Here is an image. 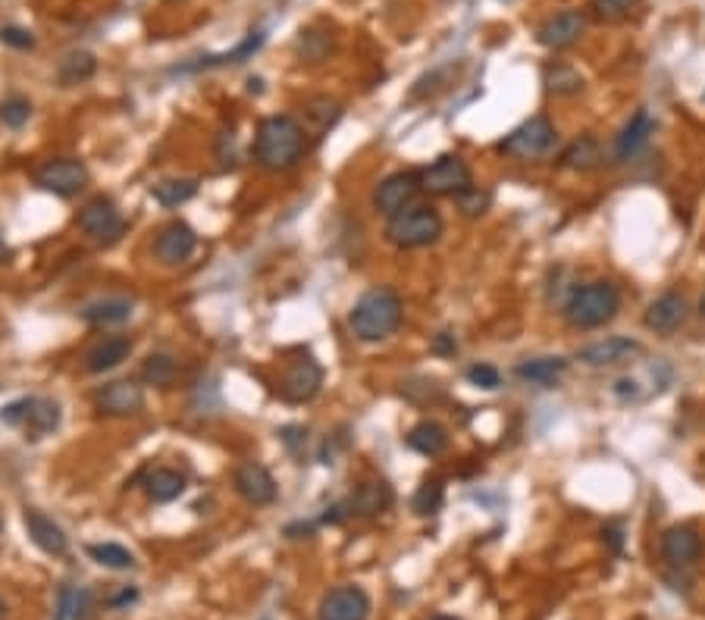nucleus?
Here are the masks:
<instances>
[{
    "label": "nucleus",
    "mask_w": 705,
    "mask_h": 620,
    "mask_svg": "<svg viewBox=\"0 0 705 620\" xmlns=\"http://www.w3.org/2000/svg\"><path fill=\"white\" fill-rule=\"evenodd\" d=\"M405 317V304L398 298V292L386 289V285H376V289L364 292L355 307L348 314V326L355 332L358 342H383L392 332L402 326Z\"/></svg>",
    "instance_id": "obj_2"
},
{
    "label": "nucleus",
    "mask_w": 705,
    "mask_h": 620,
    "mask_svg": "<svg viewBox=\"0 0 705 620\" xmlns=\"http://www.w3.org/2000/svg\"><path fill=\"white\" fill-rule=\"evenodd\" d=\"M88 182V166L76 157H54L35 170V185L57 198H76L79 192H85Z\"/></svg>",
    "instance_id": "obj_7"
},
{
    "label": "nucleus",
    "mask_w": 705,
    "mask_h": 620,
    "mask_svg": "<svg viewBox=\"0 0 705 620\" xmlns=\"http://www.w3.org/2000/svg\"><path fill=\"white\" fill-rule=\"evenodd\" d=\"M599 163H602V148H599V141L590 138V135L571 141V145L564 148V154H561V166H568V170H574V173H590V170H596Z\"/></svg>",
    "instance_id": "obj_30"
},
{
    "label": "nucleus",
    "mask_w": 705,
    "mask_h": 620,
    "mask_svg": "<svg viewBox=\"0 0 705 620\" xmlns=\"http://www.w3.org/2000/svg\"><path fill=\"white\" fill-rule=\"evenodd\" d=\"M552 145H555V126L546 116H530L527 123H521L502 141L499 151L508 157H517V160H536V157L549 154Z\"/></svg>",
    "instance_id": "obj_8"
},
{
    "label": "nucleus",
    "mask_w": 705,
    "mask_h": 620,
    "mask_svg": "<svg viewBox=\"0 0 705 620\" xmlns=\"http://www.w3.org/2000/svg\"><path fill=\"white\" fill-rule=\"evenodd\" d=\"M655 132V119L646 113V110H637L630 119H627V126L621 129L618 141H615V154L618 160H630V157H637L646 145H649V138Z\"/></svg>",
    "instance_id": "obj_22"
},
{
    "label": "nucleus",
    "mask_w": 705,
    "mask_h": 620,
    "mask_svg": "<svg viewBox=\"0 0 705 620\" xmlns=\"http://www.w3.org/2000/svg\"><path fill=\"white\" fill-rule=\"evenodd\" d=\"M602 539H605L611 548H615V552H621V542H624V539H621V530H618V527H605V530H602Z\"/></svg>",
    "instance_id": "obj_46"
},
{
    "label": "nucleus",
    "mask_w": 705,
    "mask_h": 620,
    "mask_svg": "<svg viewBox=\"0 0 705 620\" xmlns=\"http://www.w3.org/2000/svg\"><path fill=\"white\" fill-rule=\"evenodd\" d=\"M643 323L655 336H671V332H677L687 323V298L680 292H665L662 298H655L649 304Z\"/></svg>",
    "instance_id": "obj_18"
},
{
    "label": "nucleus",
    "mask_w": 705,
    "mask_h": 620,
    "mask_svg": "<svg viewBox=\"0 0 705 620\" xmlns=\"http://www.w3.org/2000/svg\"><path fill=\"white\" fill-rule=\"evenodd\" d=\"M433 348H436L439 354H455V351H458V342H455V336H449V332H439Z\"/></svg>",
    "instance_id": "obj_44"
},
{
    "label": "nucleus",
    "mask_w": 705,
    "mask_h": 620,
    "mask_svg": "<svg viewBox=\"0 0 705 620\" xmlns=\"http://www.w3.org/2000/svg\"><path fill=\"white\" fill-rule=\"evenodd\" d=\"M132 354V339L126 336H110L104 342L94 345L88 354H85V370L88 373H107L113 367H120L126 357Z\"/></svg>",
    "instance_id": "obj_24"
},
{
    "label": "nucleus",
    "mask_w": 705,
    "mask_h": 620,
    "mask_svg": "<svg viewBox=\"0 0 705 620\" xmlns=\"http://www.w3.org/2000/svg\"><path fill=\"white\" fill-rule=\"evenodd\" d=\"M135 599H138V592L126 586V589H123L120 595H113V599H110V605H113V608H123V605H132Z\"/></svg>",
    "instance_id": "obj_45"
},
{
    "label": "nucleus",
    "mask_w": 705,
    "mask_h": 620,
    "mask_svg": "<svg viewBox=\"0 0 705 620\" xmlns=\"http://www.w3.org/2000/svg\"><path fill=\"white\" fill-rule=\"evenodd\" d=\"M408 448L417 451L423 458H436L442 455L445 448H449V433H445V426H439L436 420H420L411 433H408Z\"/></svg>",
    "instance_id": "obj_27"
},
{
    "label": "nucleus",
    "mask_w": 705,
    "mask_h": 620,
    "mask_svg": "<svg viewBox=\"0 0 705 620\" xmlns=\"http://www.w3.org/2000/svg\"><path fill=\"white\" fill-rule=\"evenodd\" d=\"M195 248H198V235L185 220L167 223L154 238V254H157L160 264H167V267L185 264V260L195 254Z\"/></svg>",
    "instance_id": "obj_13"
},
{
    "label": "nucleus",
    "mask_w": 705,
    "mask_h": 620,
    "mask_svg": "<svg viewBox=\"0 0 705 620\" xmlns=\"http://www.w3.org/2000/svg\"><path fill=\"white\" fill-rule=\"evenodd\" d=\"M662 558L671 567H677V570L693 567L702 558V536H699V530L687 527V523L665 530V536H662Z\"/></svg>",
    "instance_id": "obj_17"
},
{
    "label": "nucleus",
    "mask_w": 705,
    "mask_h": 620,
    "mask_svg": "<svg viewBox=\"0 0 705 620\" xmlns=\"http://www.w3.org/2000/svg\"><path fill=\"white\" fill-rule=\"evenodd\" d=\"M395 502V492L386 480H367L345 498L348 517H376Z\"/></svg>",
    "instance_id": "obj_21"
},
{
    "label": "nucleus",
    "mask_w": 705,
    "mask_h": 620,
    "mask_svg": "<svg viewBox=\"0 0 705 620\" xmlns=\"http://www.w3.org/2000/svg\"><path fill=\"white\" fill-rule=\"evenodd\" d=\"M458 207L464 217H480V213H486V207H489V195L480 192V188H470V192L458 195Z\"/></svg>",
    "instance_id": "obj_42"
},
{
    "label": "nucleus",
    "mask_w": 705,
    "mask_h": 620,
    "mask_svg": "<svg viewBox=\"0 0 705 620\" xmlns=\"http://www.w3.org/2000/svg\"><path fill=\"white\" fill-rule=\"evenodd\" d=\"M232 483H235V492H239L245 502L254 505V508H264V505L276 502V480L264 464L245 461L239 470H235Z\"/></svg>",
    "instance_id": "obj_16"
},
{
    "label": "nucleus",
    "mask_w": 705,
    "mask_h": 620,
    "mask_svg": "<svg viewBox=\"0 0 705 620\" xmlns=\"http://www.w3.org/2000/svg\"><path fill=\"white\" fill-rule=\"evenodd\" d=\"M643 354V345L637 339H624V336H611V339H602V342H590L577 351V361L593 367V370H602V367H618V364H627L633 357Z\"/></svg>",
    "instance_id": "obj_15"
},
{
    "label": "nucleus",
    "mask_w": 705,
    "mask_h": 620,
    "mask_svg": "<svg viewBox=\"0 0 705 620\" xmlns=\"http://www.w3.org/2000/svg\"><path fill=\"white\" fill-rule=\"evenodd\" d=\"M442 502H445V486H442V480H423L420 489H417L414 498H411V508H414L417 517H433V514H439Z\"/></svg>",
    "instance_id": "obj_37"
},
{
    "label": "nucleus",
    "mask_w": 705,
    "mask_h": 620,
    "mask_svg": "<svg viewBox=\"0 0 705 620\" xmlns=\"http://www.w3.org/2000/svg\"><path fill=\"white\" fill-rule=\"evenodd\" d=\"M464 376H467L470 386H477V389H483V392H496V389L502 386V373L492 367V364H470Z\"/></svg>",
    "instance_id": "obj_40"
},
{
    "label": "nucleus",
    "mask_w": 705,
    "mask_h": 620,
    "mask_svg": "<svg viewBox=\"0 0 705 620\" xmlns=\"http://www.w3.org/2000/svg\"><path fill=\"white\" fill-rule=\"evenodd\" d=\"M333 47H336V41H333V35H329V32H320V29H304V32L298 35L295 51H298V57H301V60H308V63H323V60H329V54H333Z\"/></svg>",
    "instance_id": "obj_35"
},
{
    "label": "nucleus",
    "mask_w": 705,
    "mask_h": 620,
    "mask_svg": "<svg viewBox=\"0 0 705 620\" xmlns=\"http://www.w3.org/2000/svg\"><path fill=\"white\" fill-rule=\"evenodd\" d=\"M29 116H32V104L26 98H19V94H13V98L0 104V123L10 129H22L29 123Z\"/></svg>",
    "instance_id": "obj_39"
},
{
    "label": "nucleus",
    "mask_w": 705,
    "mask_h": 620,
    "mask_svg": "<svg viewBox=\"0 0 705 620\" xmlns=\"http://www.w3.org/2000/svg\"><path fill=\"white\" fill-rule=\"evenodd\" d=\"M568 370V361L564 357H530V361L517 364V379L527 386H539V389H552L558 386V379Z\"/></svg>",
    "instance_id": "obj_23"
},
{
    "label": "nucleus",
    "mask_w": 705,
    "mask_h": 620,
    "mask_svg": "<svg viewBox=\"0 0 705 620\" xmlns=\"http://www.w3.org/2000/svg\"><path fill=\"white\" fill-rule=\"evenodd\" d=\"M264 41H267V35H264V32H248V35H245V41H242L239 47H235V51L214 54V57H201V60H195V63L182 66V73H198V69H217V66H235V63H245V60H251L257 51H261Z\"/></svg>",
    "instance_id": "obj_26"
},
{
    "label": "nucleus",
    "mask_w": 705,
    "mask_h": 620,
    "mask_svg": "<svg viewBox=\"0 0 705 620\" xmlns=\"http://www.w3.org/2000/svg\"><path fill=\"white\" fill-rule=\"evenodd\" d=\"M132 317V301L129 298H101L82 310V320L91 326H116Z\"/></svg>",
    "instance_id": "obj_29"
},
{
    "label": "nucleus",
    "mask_w": 705,
    "mask_h": 620,
    "mask_svg": "<svg viewBox=\"0 0 705 620\" xmlns=\"http://www.w3.org/2000/svg\"><path fill=\"white\" fill-rule=\"evenodd\" d=\"M470 188H474V176L458 154H445L420 173V192L436 198H458Z\"/></svg>",
    "instance_id": "obj_6"
},
{
    "label": "nucleus",
    "mask_w": 705,
    "mask_h": 620,
    "mask_svg": "<svg viewBox=\"0 0 705 620\" xmlns=\"http://www.w3.org/2000/svg\"><path fill=\"white\" fill-rule=\"evenodd\" d=\"M88 558L94 564H101V567H110V570H129L135 567V555L129 552V548L123 545H116V542H94L85 548Z\"/></svg>",
    "instance_id": "obj_36"
},
{
    "label": "nucleus",
    "mask_w": 705,
    "mask_h": 620,
    "mask_svg": "<svg viewBox=\"0 0 705 620\" xmlns=\"http://www.w3.org/2000/svg\"><path fill=\"white\" fill-rule=\"evenodd\" d=\"M637 4H640V0H590V10H593L599 19H621V16H627Z\"/></svg>",
    "instance_id": "obj_41"
},
{
    "label": "nucleus",
    "mask_w": 705,
    "mask_h": 620,
    "mask_svg": "<svg viewBox=\"0 0 705 620\" xmlns=\"http://www.w3.org/2000/svg\"><path fill=\"white\" fill-rule=\"evenodd\" d=\"M94 73H98V60H94V54L88 51H73V54H66L60 60V69H57V76L63 85H79V82H88Z\"/></svg>",
    "instance_id": "obj_34"
},
{
    "label": "nucleus",
    "mask_w": 705,
    "mask_h": 620,
    "mask_svg": "<svg viewBox=\"0 0 705 620\" xmlns=\"http://www.w3.org/2000/svg\"><path fill=\"white\" fill-rule=\"evenodd\" d=\"M420 192V173H392L373 188V210L383 217H395L414 204Z\"/></svg>",
    "instance_id": "obj_11"
},
{
    "label": "nucleus",
    "mask_w": 705,
    "mask_h": 620,
    "mask_svg": "<svg viewBox=\"0 0 705 620\" xmlns=\"http://www.w3.org/2000/svg\"><path fill=\"white\" fill-rule=\"evenodd\" d=\"M198 195V179H163L151 185V198L160 207H182Z\"/></svg>",
    "instance_id": "obj_33"
},
{
    "label": "nucleus",
    "mask_w": 705,
    "mask_h": 620,
    "mask_svg": "<svg viewBox=\"0 0 705 620\" xmlns=\"http://www.w3.org/2000/svg\"><path fill=\"white\" fill-rule=\"evenodd\" d=\"M583 29H586L583 13L564 10V13L546 19L543 26H539L536 38H539V44H543V47H549V51H564V47L577 44V38L583 35Z\"/></svg>",
    "instance_id": "obj_20"
},
{
    "label": "nucleus",
    "mask_w": 705,
    "mask_h": 620,
    "mask_svg": "<svg viewBox=\"0 0 705 620\" xmlns=\"http://www.w3.org/2000/svg\"><path fill=\"white\" fill-rule=\"evenodd\" d=\"M543 85L549 94H558V98H571V94L583 91V76L568 63H549L543 69Z\"/></svg>",
    "instance_id": "obj_32"
},
{
    "label": "nucleus",
    "mask_w": 705,
    "mask_h": 620,
    "mask_svg": "<svg viewBox=\"0 0 705 620\" xmlns=\"http://www.w3.org/2000/svg\"><path fill=\"white\" fill-rule=\"evenodd\" d=\"M0 41L16 47V51H29V47H35V35L29 29H16V26L0 29Z\"/></svg>",
    "instance_id": "obj_43"
},
{
    "label": "nucleus",
    "mask_w": 705,
    "mask_h": 620,
    "mask_svg": "<svg viewBox=\"0 0 705 620\" xmlns=\"http://www.w3.org/2000/svg\"><path fill=\"white\" fill-rule=\"evenodd\" d=\"M370 599L361 586H336L323 595L317 608V620H367Z\"/></svg>",
    "instance_id": "obj_14"
},
{
    "label": "nucleus",
    "mask_w": 705,
    "mask_h": 620,
    "mask_svg": "<svg viewBox=\"0 0 705 620\" xmlns=\"http://www.w3.org/2000/svg\"><path fill=\"white\" fill-rule=\"evenodd\" d=\"M320 386H323V367L317 364L314 354H301L298 361H292L286 373L279 376V395L289 404H304L317 398Z\"/></svg>",
    "instance_id": "obj_10"
},
{
    "label": "nucleus",
    "mask_w": 705,
    "mask_h": 620,
    "mask_svg": "<svg viewBox=\"0 0 705 620\" xmlns=\"http://www.w3.org/2000/svg\"><path fill=\"white\" fill-rule=\"evenodd\" d=\"M91 608V592L73 583H63L57 592V608H54V620H85Z\"/></svg>",
    "instance_id": "obj_31"
},
{
    "label": "nucleus",
    "mask_w": 705,
    "mask_h": 620,
    "mask_svg": "<svg viewBox=\"0 0 705 620\" xmlns=\"http://www.w3.org/2000/svg\"><path fill=\"white\" fill-rule=\"evenodd\" d=\"M176 376V361L170 354H148L145 364H141V379H145L148 386H170Z\"/></svg>",
    "instance_id": "obj_38"
},
{
    "label": "nucleus",
    "mask_w": 705,
    "mask_h": 620,
    "mask_svg": "<svg viewBox=\"0 0 705 620\" xmlns=\"http://www.w3.org/2000/svg\"><path fill=\"white\" fill-rule=\"evenodd\" d=\"M7 260H10V248L4 242V235H0V264H7Z\"/></svg>",
    "instance_id": "obj_47"
},
{
    "label": "nucleus",
    "mask_w": 705,
    "mask_h": 620,
    "mask_svg": "<svg viewBox=\"0 0 705 620\" xmlns=\"http://www.w3.org/2000/svg\"><path fill=\"white\" fill-rule=\"evenodd\" d=\"M22 523H26L29 539L41 548L44 555L63 558L69 552V536L63 533L60 523H54L47 514H41L38 508H26L22 511Z\"/></svg>",
    "instance_id": "obj_19"
},
{
    "label": "nucleus",
    "mask_w": 705,
    "mask_h": 620,
    "mask_svg": "<svg viewBox=\"0 0 705 620\" xmlns=\"http://www.w3.org/2000/svg\"><path fill=\"white\" fill-rule=\"evenodd\" d=\"M621 310V292L611 282H590L577 289L564 304V320L574 329H599L611 323Z\"/></svg>",
    "instance_id": "obj_3"
},
{
    "label": "nucleus",
    "mask_w": 705,
    "mask_h": 620,
    "mask_svg": "<svg viewBox=\"0 0 705 620\" xmlns=\"http://www.w3.org/2000/svg\"><path fill=\"white\" fill-rule=\"evenodd\" d=\"M167 4H182V0H167Z\"/></svg>",
    "instance_id": "obj_51"
},
{
    "label": "nucleus",
    "mask_w": 705,
    "mask_h": 620,
    "mask_svg": "<svg viewBox=\"0 0 705 620\" xmlns=\"http://www.w3.org/2000/svg\"><path fill=\"white\" fill-rule=\"evenodd\" d=\"M308 151V132L295 116H267L254 135V160L270 173L292 170Z\"/></svg>",
    "instance_id": "obj_1"
},
{
    "label": "nucleus",
    "mask_w": 705,
    "mask_h": 620,
    "mask_svg": "<svg viewBox=\"0 0 705 620\" xmlns=\"http://www.w3.org/2000/svg\"><path fill=\"white\" fill-rule=\"evenodd\" d=\"M79 229L98 245H116L126 232V220L123 213L116 210V204L110 198H94L82 207L79 213Z\"/></svg>",
    "instance_id": "obj_9"
},
{
    "label": "nucleus",
    "mask_w": 705,
    "mask_h": 620,
    "mask_svg": "<svg viewBox=\"0 0 705 620\" xmlns=\"http://www.w3.org/2000/svg\"><path fill=\"white\" fill-rule=\"evenodd\" d=\"M0 420L7 426H16L26 439L38 442L60 426V404L51 398H19L10 401L7 408H0Z\"/></svg>",
    "instance_id": "obj_5"
},
{
    "label": "nucleus",
    "mask_w": 705,
    "mask_h": 620,
    "mask_svg": "<svg viewBox=\"0 0 705 620\" xmlns=\"http://www.w3.org/2000/svg\"><path fill=\"white\" fill-rule=\"evenodd\" d=\"M141 486H145L148 498L157 505H167V502H176V498L185 492V476L179 470H170V467H154L141 476Z\"/></svg>",
    "instance_id": "obj_25"
},
{
    "label": "nucleus",
    "mask_w": 705,
    "mask_h": 620,
    "mask_svg": "<svg viewBox=\"0 0 705 620\" xmlns=\"http://www.w3.org/2000/svg\"><path fill=\"white\" fill-rule=\"evenodd\" d=\"M7 614H10V608H7V602H4V595H0V620H7Z\"/></svg>",
    "instance_id": "obj_48"
},
{
    "label": "nucleus",
    "mask_w": 705,
    "mask_h": 620,
    "mask_svg": "<svg viewBox=\"0 0 705 620\" xmlns=\"http://www.w3.org/2000/svg\"><path fill=\"white\" fill-rule=\"evenodd\" d=\"M433 620H455V617H433Z\"/></svg>",
    "instance_id": "obj_50"
},
{
    "label": "nucleus",
    "mask_w": 705,
    "mask_h": 620,
    "mask_svg": "<svg viewBox=\"0 0 705 620\" xmlns=\"http://www.w3.org/2000/svg\"><path fill=\"white\" fill-rule=\"evenodd\" d=\"M94 408L104 417H135L145 411V389L132 379H116L94 395Z\"/></svg>",
    "instance_id": "obj_12"
},
{
    "label": "nucleus",
    "mask_w": 705,
    "mask_h": 620,
    "mask_svg": "<svg viewBox=\"0 0 705 620\" xmlns=\"http://www.w3.org/2000/svg\"><path fill=\"white\" fill-rule=\"evenodd\" d=\"M342 116V104L333 101V98H314L304 104V132L314 135V138H323L329 129L339 123Z\"/></svg>",
    "instance_id": "obj_28"
},
{
    "label": "nucleus",
    "mask_w": 705,
    "mask_h": 620,
    "mask_svg": "<svg viewBox=\"0 0 705 620\" xmlns=\"http://www.w3.org/2000/svg\"><path fill=\"white\" fill-rule=\"evenodd\" d=\"M699 310H702V314H705V298H702V304H699Z\"/></svg>",
    "instance_id": "obj_49"
},
{
    "label": "nucleus",
    "mask_w": 705,
    "mask_h": 620,
    "mask_svg": "<svg viewBox=\"0 0 705 620\" xmlns=\"http://www.w3.org/2000/svg\"><path fill=\"white\" fill-rule=\"evenodd\" d=\"M445 232V223L430 204H411L402 213H395L386 223V238L402 251L430 248L436 245Z\"/></svg>",
    "instance_id": "obj_4"
}]
</instances>
